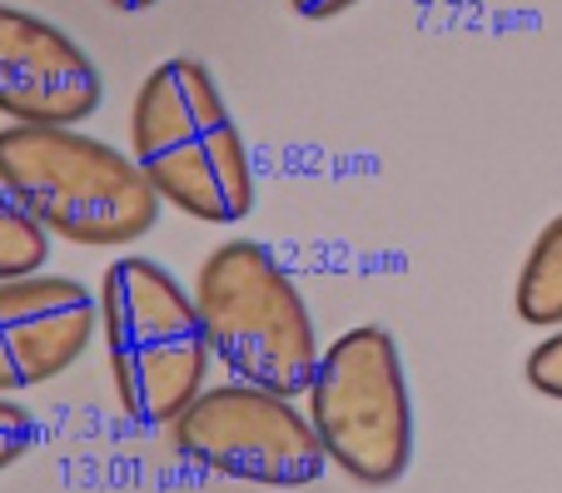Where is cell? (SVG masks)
Instances as JSON below:
<instances>
[{"label":"cell","mask_w":562,"mask_h":493,"mask_svg":"<svg viewBox=\"0 0 562 493\" xmlns=\"http://www.w3.org/2000/svg\"><path fill=\"white\" fill-rule=\"evenodd\" d=\"M130 155L170 210L200 225H239L255 210V165L204 60H159L135 90Z\"/></svg>","instance_id":"6da1fadb"},{"label":"cell","mask_w":562,"mask_h":493,"mask_svg":"<svg viewBox=\"0 0 562 493\" xmlns=\"http://www.w3.org/2000/svg\"><path fill=\"white\" fill-rule=\"evenodd\" d=\"M0 190L45 235L80 249H130L159 225V194L135 155L75 125L0 130Z\"/></svg>","instance_id":"7a4b0ae2"},{"label":"cell","mask_w":562,"mask_h":493,"mask_svg":"<svg viewBox=\"0 0 562 493\" xmlns=\"http://www.w3.org/2000/svg\"><path fill=\"white\" fill-rule=\"evenodd\" d=\"M100 339L115 399L135 424H175L204 394L210 334L194 290L145 255H120L100 279Z\"/></svg>","instance_id":"3957f363"},{"label":"cell","mask_w":562,"mask_h":493,"mask_svg":"<svg viewBox=\"0 0 562 493\" xmlns=\"http://www.w3.org/2000/svg\"><path fill=\"white\" fill-rule=\"evenodd\" d=\"M210 355L239 384L274 389L284 399L308 394L318 374V329L299 284L259 239H224L194 279Z\"/></svg>","instance_id":"277c9868"},{"label":"cell","mask_w":562,"mask_h":493,"mask_svg":"<svg viewBox=\"0 0 562 493\" xmlns=\"http://www.w3.org/2000/svg\"><path fill=\"white\" fill-rule=\"evenodd\" d=\"M308 424L324 459L359 489H393L414 463V399L404 355L383 324H359L318 355Z\"/></svg>","instance_id":"5b68a950"},{"label":"cell","mask_w":562,"mask_h":493,"mask_svg":"<svg viewBox=\"0 0 562 493\" xmlns=\"http://www.w3.org/2000/svg\"><path fill=\"white\" fill-rule=\"evenodd\" d=\"M170 444L194 469L255 489H308L329 463L294 399L239 379L204 389L170 424Z\"/></svg>","instance_id":"8992f818"},{"label":"cell","mask_w":562,"mask_h":493,"mask_svg":"<svg viewBox=\"0 0 562 493\" xmlns=\"http://www.w3.org/2000/svg\"><path fill=\"white\" fill-rule=\"evenodd\" d=\"M100 100L105 80L86 45L0 0V115L11 125H86Z\"/></svg>","instance_id":"52a82bcc"},{"label":"cell","mask_w":562,"mask_h":493,"mask_svg":"<svg viewBox=\"0 0 562 493\" xmlns=\"http://www.w3.org/2000/svg\"><path fill=\"white\" fill-rule=\"evenodd\" d=\"M100 334V294L70 274L0 279V394L15 399L80 365Z\"/></svg>","instance_id":"ba28073f"},{"label":"cell","mask_w":562,"mask_h":493,"mask_svg":"<svg viewBox=\"0 0 562 493\" xmlns=\"http://www.w3.org/2000/svg\"><path fill=\"white\" fill-rule=\"evenodd\" d=\"M513 304H518V320L532 329H562V210L532 239L528 259L518 269Z\"/></svg>","instance_id":"9c48e42d"},{"label":"cell","mask_w":562,"mask_h":493,"mask_svg":"<svg viewBox=\"0 0 562 493\" xmlns=\"http://www.w3.org/2000/svg\"><path fill=\"white\" fill-rule=\"evenodd\" d=\"M45 259H50V235L0 190V279L41 274Z\"/></svg>","instance_id":"30bf717a"},{"label":"cell","mask_w":562,"mask_h":493,"mask_svg":"<svg viewBox=\"0 0 562 493\" xmlns=\"http://www.w3.org/2000/svg\"><path fill=\"white\" fill-rule=\"evenodd\" d=\"M35 444H41V424H35V414L21 408L15 399L0 394V473L11 469V463H21Z\"/></svg>","instance_id":"8fae6325"},{"label":"cell","mask_w":562,"mask_h":493,"mask_svg":"<svg viewBox=\"0 0 562 493\" xmlns=\"http://www.w3.org/2000/svg\"><path fill=\"white\" fill-rule=\"evenodd\" d=\"M528 384L538 389L542 399H558L562 404V329L542 334L538 344H532V355H528Z\"/></svg>","instance_id":"7c38bea8"},{"label":"cell","mask_w":562,"mask_h":493,"mask_svg":"<svg viewBox=\"0 0 562 493\" xmlns=\"http://www.w3.org/2000/svg\"><path fill=\"white\" fill-rule=\"evenodd\" d=\"M304 21H334V15H344V11H353L359 0H289Z\"/></svg>","instance_id":"4fadbf2b"},{"label":"cell","mask_w":562,"mask_h":493,"mask_svg":"<svg viewBox=\"0 0 562 493\" xmlns=\"http://www.w3.org/2000/svg\"><path fill=\"white\" fill-rule=\"evenodd\" d=\"M110 5H115V11H149V5H159V0H110Z\"/></svg>","instance_id":"5bb4252c"}]
</instances>
